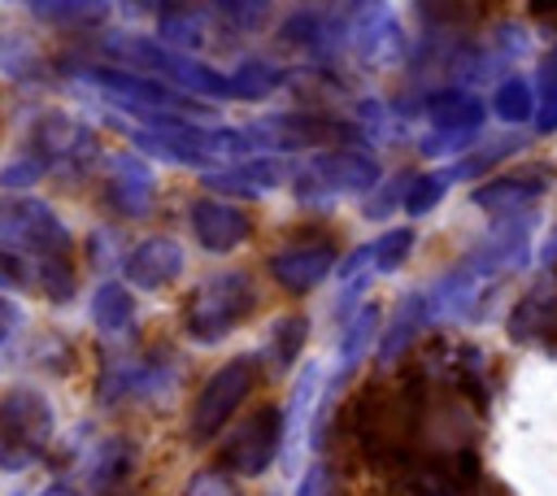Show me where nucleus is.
Returning a JSON list of instances; mask_svg holds the SVG:
<instances>
[{
	"mask_svg": "<svg viewBox=\"0 0 557 496\" xmlns=\"http://www.w3.org/2000/svg\"><path fill=\"white\" fill-rule=\"evenodd\" d=\"M26 13L35 22H48V26H91V22H104L109 17V4H96V0H35L26 4Z\"/></svg>",
	"mask_w": 557,
	"mask_h": 496,
	"instance_id": "2eb2a0df",
	"label": "nucleus"
},
{
	"mask_svg": "<svg viewBox=\"0 0 557 496\" xmlns=\"http://www.w3.org/2000/svg\"><path fill=\"white\" fill-rule=\"evenodd\" d=\"M296 496H331V479H326V470H322V466H318V470H309V474L300 479Z\"/></svg>",
	"mask_w": 557,
	"mask_h": 496,
	"instance_id": "bb28decb",
	"label": "nucleus"
},
{
	"mask_svg": "<svg viewBox=\"0 0 557 496\" xmlns=\"http://www.w3.org/2000/svg\"><path fill=\"white\" fill-rule=\"evenodd\" d=\"M126 470H131V448L122 444V435L104 439V444L96 448V461H91V483H96V487H113Z\"/></svg>",
	"mask_w": 557,
	"mask_h": 496,
	"instance_id": "a211bd4d",
	"label": "nucleus"
},
{
	"mask_svg": "<svg viewBox=\"0 0 557 496\" xmlns=\"http://www.w3.org/2000/svg\"><path fill=\"white\" fill-rule=\"evenodd\" d=\"M292 170H296L292 161L270 157V152H257V157H248V161H239V165H231V170H213V174H205V187H209V191H226V196L261 200L265 191H274L278 183H287Z\"/></svg>",
	"mask_w": 557,
	"mask_h": 496,
	"instance_id": "9d476101",
	"label": "nucleus"
},
{
	"mask_svg": "<svg viewBox=\"0 0 557 496\" xmlns=\"http://www.w3.org/2000/svg\"><path fill=\"white\" fill-rule=\"evenodd\" d=\"M322 17H326L322 9H296V13H287L283 39H287V44H305V48L322 44V39L331 35V22H322Z\"/></svg>",
	"mask_w": 557,
	"mask_h": 496,
	"instance_id": "6ab92c4d",
	"label": "nucleus"
},
{
	"mask_svg": "<svg viewBox=\"0 0 557 496\" xmlns=\"http://www.w3.org/2000/svg\"><path fill=\"white\" fill-rule=\"evenodd\" d=\"M257 313V287L244 270H218L200 278L183 309V331L196 344H222L231 331H239Z\"/></svg>",
	"mask_w": 557,
	"mask_h": 496,
	"instance_id": "f257e3e1",
	"label": "nucleus"
},
{
	"mask_svg": "<svg viewBox=\"0 0 557 496\" xmlns=\"http://www.w3.org/2000/svg\"><path fill=\"white\" fill-rule=\"evenodd\" d=\"M104 200L122 218H148L157 204V174L139 152L104 157Z\"/></svg>",
	"mask_w": 557,
	"mask_h": 496,
	"instance_id": "0eeeda50",
	"label": "nucleus"
},
{
	"mask_svg": "<svg viewBox=\"0 0 557 496\" xmlns=\"http://www.w3.org/2000/svg\"><path fill=\"white\" fill-rule=\"evenodd\" d=\"M91 322L100 335H122L135 322V296L126 283H100L91 296Z\"/></svg>",
	"mask_w": 557,
	"mask_h": 496,
	"instance_id": "ddd939ff",
	"label": "nucleus"
},
{
	"mask_svg": "<svg viewBox=\"0 0 557 496\" xmlns=\"http://www.w3.org/2000/svg\"><path fill=\"white\" fill-rule=\"evenodd\" d=\"M370 331H374V309H361V313L348 322V331H344V344H339V379H344V374L357 365V357H361V348H366Z\"/></svg>",
	"mask_w": 557,
	"mask_h": 496,
	"instance_id": "412c9836",
	"label": "nucleus"
},
{
	"mask_svg": "<svg viewBox=\"0 0 557 496\" xmlns=\"http://www.w3.org/2000/svg\"><path fill=\"white\" fill-rule=\"evenodd\" d=\"M283 435H287V426H283V405H261V409L248 413L244 426L226 439L222 466H226L231 474H239V479H261V474L278 461Z\"/></svg>",
	"mask_w": 557,
	"mask_h": 496,
	"instance_id": "423d86ee",
	"label": "nucleus"
},
{
	"mask_svg": "<svg viewBox=\"0 0 557 496\" xmlns=\"http://www.w3.org/2000/svg\"><path fill=\"white\" fill-rule=\"evenodd\" d=\"M409 244H413V231H387V235H383V239L370 248V257L379 261V270H396V265L405 261Z\"/></svg>",
	"mask_w": 557,
	"mask_h": 496,
	"instance_id": "5701e85b",
	"label": "nucleus"
},
{
	"mask_svg": "<svg viewBox=\"0 0 557 496\" xmlns=\"http://www.w3.org/2000/svg\"><path fill=\"white\" fill-rule=\"evenodd\" d=\"M0 352H4V348H0Z\"/></svg>",
	"mask_w": 557,
	"mask_h": 496,
	"instance_id": "c85d7f7f",
	"label": "nucleus"
},
{
	"mask_svg": "<svg viewBox=\"0 0 557 496\" xmlns=\"http://www.w3.org/2000/svg\"><path fill=\"white\" fill-rule=\"evenodd\" d=\"M374 178H379V165L366 152L335 148V152H313L300 170H292V191L300 204H313L322 196L366 191V187H374Z\"/></svg>",
	"mask_w": 557,
	"mask_h": 496,
	"instance_id": "39448f33",
	"label": "nucleus"
},
{
	"mask_svg": "<svg viewBox=\"0 0 557 496\" xmlns=\"http://www.w3.org/2000/svg\"><path fill=\"white\" fill-rule=\"evenodd\" d=\"M213 13L218 17H235L231 26H239V30H257L261 17H270V4H213Z\"/></svg>",
	"mask_w": 557,
	"mask_h": 496,
	"instance_id": "b1692460",
	"label": "nucleus"
},
{
	"mask_svg": "<svg viewBox=\"0 0 557 496\" xmlns=\"http://www.w3.org/2000/svg\"><path fill=\"white\" fill-rule=\"evenodd\" d=\"M252 383H257V357L244 352V357H231L226 365H218V370L209 374V383L200 387L196 405H191V418H187L191 439H196V444H209V439L231 422V413L248 400Z\"/></svg>",
	"mask_w": 557,
	"mask_h": 496,
	"instance_id": "20e7f679",
	"label": "nucleus"
},
{
	"mask_svg": "<svg viewBox=\"0 0 557 496\" xmlns=\"http://www.w3.org/2000/svg\"><path fill=\"white\" fill-rule=\"evenodd\" d=\"M183 496H235V492H231V483H226L222 470H196L187 479V492Z\"/></svg>",
	"mask_w": 557,
	"mask_h": 496,
	"instance_id": "393cba45",
	"label": "nucleus"
},
{
	"mask_svg": "<svg viewBox=\"0 0 557 496\" xmlns=\"http://www.w3.org/2000/svg\"><path fill=\"white\" fill-rule=\"evenodd\" d=\"M30 265H35V292H39L44 300L65 305V300L74 296V261H70V252H65V257H39V261H30Z\"/></svg>",
	"mask_w": 557,
	"mask_h": 496,
	"instance_id": "dca6fc26",
	"label": "nucleus"
},
{
	"mask_svg": "<svg viewBox=\"0 0 557 496\" xmlns=\"http://www.w3.org/2000/svg\"><path fill=\"white\" fill-rule=\"evenodd\" d=\"M0 287L4 292H30L35 287V265L17 252H0Z\"/></svg>",
	"mask_w": 557,
	"mask_h": 496,
	"instance_id": "4be33fe9",
	"label": "nucleus"
},
{
	"mask_svg": "<svg viewBox=\"0 0 557 496\" xmlns=\"http://www.w3.org/2000/svg\"><path fill=\"white\" fill-rule=\"evenodd\" d=\"M440 191H444V178H418V183L409 187L405 209H409V213H426V209L440 200Z\"/></svg>",
	"mask_w": 557,
	"mask_h": 496,
	"instance_id": "a878e982",
	"label": "nucleus"
},
{
	"mask_svg": "<svg viewBox=\"0 0 557 496\" xmlns=\"http://www.w3.org/2000/svg\"><path fill=\"white\" fill-rule=\"evenodd\" d=\"M157 17H161V48L183 52V57H191L196 48H205V22H200V17H209V9L161 4Z\"/></svg>",
	"mask_w": 557,
	"mask_h": 496,
	"instance_id": "f8f14e48",
	"label": "nucleus"
},
{
	"mask_svg": "<svg viewBox=\"0 0 557 496\" xmlns=\"http://www.w3.org/2000/svg\"><path fill=\"white\" fill-rule=\"evenodd\" d=\"M187 222H191L196 244H200L205 252H218V257H222V252H235V248L248 244V235H252L248 213H244L239 204H226V200H213V196H200V200L191 204Z\"/></svg>",
	"mask_w": 557,
	"mask_h": 496,
	"instance_id": "6e6552de",
	"label": "nucleus"
},
{
	"mask_svg": "<svg viewBox=\"0 0 557 496\" xmlns=\"http://www.w3.org/2000/svg\"><path fill=\"white\" fill-rule=\"evenodd\" d=\"M74 244L70 226L39 196H0V252H17L26 261L65 257Z\"/></svg>",
	"mask_w": 557,
	"mask_h": 496,
	"instance_id": "7ed1b4c3",
	"label": "nucleus"
},
{
	"mask_svg": "<svg viewBox=\"0 0 557 496\" xmlns=\"http://www.w3.org/2000/svg\"><path fill=\"white\" fill-rule=\"evenodd\" d=\"M57 431V413L39 387H9L0 396V470H26Z\"/></svg>",
	"mask_w": 557,
	"mask_h": 496,
	"instance_id": "f03ea898",
	"label": "nucleus"
},
{
	"mask_svg": "<svg viewBox=\"0 0 557 496\" xmlns=\"http://www.w3.org/2000/svg\"><path fill=\"white\" fill-rule=\"evenodd\" d=\"M39 496H83L78 487H70V483H52V487H44Z\"/></svg>",
	"mask_w": 557,
	"mask_h": 496,
	"instance_id": "cd10ccee",
	"label": "nucleus"
},
{
	"mask_svg": "<svg viewBox=\"0 0 557 496\" xmlns=\"http://www.w3.org/2000/svg\"><path fill=\"white\" fill-rule=\"evenodd\" d=\"M122 274L139 292H161L183 274V248L170 235H148L122 257Z\"/></svg>",
	"mask_w": 557,
	"mask_h": 496,
	"instance_id": "1a4fd4ad",
	"label": "nucleus"
},
{
	"mask_svg": "<svg viewBox=\"0 0 557 496\" xmlns=\"http://www.w3.org/2000/svg\"><path fill=\"white\" fill-rule=\"evenodd\" d=\"M305 335H309V318L305 313H283L270 322V339H265V361L274 374L292 370L300 348H305Z\"/></svg>",
	"mask_w": 557,
	"mask_h": 496,
	"instance_id": "4468645a",
	"label": "nucleus"
},
{
	"mask_svg": "<svg viewBox=\"0 0 557 496\" xmlns=\"http://www.w3.org/2000/svg\"><path fill=\"white\" fill-rule=\"evenodd\" d=\"M265 265H270V274H274L278 287H287V292L300 296V292H313L335 270V248L331 244H292V248L274 252Z\"/></svg>",
	"mask_w": 557,
	"mask_h": 496,
	"instance_id": "9b49d317",
	"label": "nucleus"
},
{
	"mask_svg": "<svg viewBox=\"0 0 557 496\" xmlns=\"http://www.w3.org/2000/svg\"><path fill=\"white\" fill-rule=\"evenodd\" d=\"M278 70L270 65V61H257V57H248L235 74H231V87H235V100H261V96H270L274 87H278Z\"/></svg>",
	"mask_w": 557,
	"mask_h": 496,
	"instance_id": "f3484780",
	"label": "nucleus"
},
{
	"mask_svg": "<svg viewBox=\"0 0 557 496\" xmlns=\"http://www.w3.org/2000/svg\"><path fill=\"white\" fill-rule=\"evenodd\" d=\"M48 170H52L48 157H39L35 148H26V152H17L9 165H0V187H35Z\"/></svg>",
	"mask_w": 557,
	"mask_h": 496,
	"instance_id": "aec40b11",
	"label": "nucleus"
}]
</instances>
